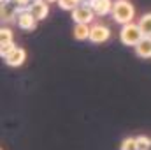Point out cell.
I'll list each match as a JSON object with an SVG mask.
<instances>
[{
    "instance_id": "cell-1",
    "label": "cell",
    "mask_w": 151,
    "mask_h": 150,
    "mask_svg": "<svg viewBox=\"0 0 151 150\" xmlns=\"http://www.w3.org/2000/svg\"><path fill=\"white\" fill-rule=\"evenodd\" d=\"M113 20L119 25H127L132 23L135 18V7L128 2V0H114L113 12H111Z\"/></svg>"
},
{
    "instance_id": "cell-2",
    "label": "cell",
    "mask_w": 151,
    "mask_h": 150,
    "mask_svg": "<svg viewBox=\"0 0 151 150\" xmlns=\"http://www.w3.org/2000/svg\"><path fill=\"white\" fill-rule=\"evenodd\" d=\"M144 37L139 23H127V25H121V30H119V41L125 44V46H130V48H135L141 39Z\"/></svg>"
},
{
    "instance_id": "cell-3",
    "label": "cell",
    "mask_w": 151,
    "mask_h": 150,
    "mask_svg": "<svg viewBox=\"0 0 151 150\" xmlns=\"http://www.w3.org/2000/svg\"><path fill=\"white\" fill-rule=\"evenodd\" d=\"M93 18H95V12H93V9L90 7L88 2L79 4L74 11H72V20H74V23H84V25H90V23L93 21Z\"/></svg>"
},
{
    "instance_id": "cell-4",
    "label": "cell",
    "mask_w": 151,
    "mask_h": 150,
    "mask_svg": "<svg viewBox=\"0 0 151 150\" xmlns=\"http://www.w3.org/2000/svg\"><path fill=\"white\" fill-rule=\"evenodd\" d=\"M109 37H111V28L107 25H102V23H93L91 25V28H90V39L88 41H91L95 44H102V42L109 41Z\"/></svg>"
},
{
    "instance_id": "cell-5",
    "label": "cell",
    "mask_w": 151,
    "mask_h": 150,
    "mask_svg": "<svg viewBox=\"0 0 151 150\" xmlns=\"http://www.w3.org/2000/svg\"><path fill=\"white\" fill-rule=\"evenodd\" d=\"M18 18H16V23L21 30H27V32H32L35 30L37 27V20L32 16V12H28V9H23V7H18Z\"/></svg>"
},
{
    "instance_id": "cell-6",
    "label": "cell",
    "mask_w": 151,
    "mask_h": 150,
    "mask_svg": "<svg viewBox=\"0 0 151 150\" xmlns=\"http://www.w3.org/2000/svg\"><path fill=\"white\" fill-rule=\"evenodd\" d=\"M27 9H28V12H32V16H34L37 21L46 20L47 14H49V4H47L46 0H34Z\"/></svg>"
},
{
    "instance_id": "cell-7",
    "label": "cell",
    "mask_w": 151,
    "mask_h": 150,
    "mask_svg": "<svg viewBox=\"0 0 151 150\" xmlns=\"http://www.w3.org/2000/svg\"><path fill=\"white\" fill-rule=\"evenodd\" d=\"M90 7L93 9L95 16H107L113 12V5H114V0H88Z\"/></svg>"
},
{
    "instance_id": "cell-8",
    "label": "cell",
    "mask_w": 151,
    "mask_h": 150,
    "mask_svg": "<svg viewBox=\"0 0 151 150\" xmlns=\"http://www.w3.org/2000/svg\"><path fill=\"white\" fill-rule=\"evenodd\" d=\"M4 60H5V64H7L9 67H19V66H23L25 60H27V51H25L23 48L16 46L7 57H4Z\"/></svg>"
},
{
    "instance_id": "cell-9",
    "label": "cell",
    "mask_w": 151,
    "mask_h": 150,
    "mask_svg": "<svg viewBox=\"0 0 151 150\" xmlns=\"http://www.w3.org/2000/svg\"><path fill=\"white\" fill-rule=\"evenodd\" d=\"M18 7L12 4V2H2V9H0V16H2V21L5 23H11V21H16L18 18Z\"/></svg>"
},
{
    "instance_id": "cell-10",
    "label": "cell",
    "mask_w": 151,
    "mask_h": 150,
    "mask_svg": "<svg viewBox=\"0 0 151 150\" xmlns=\"http://www.w3.org/2000/svg\"><path fill=\"white\" fill-rule=\"evenodd\" d=\"M134 50H135V55L139 58H151V37L144 36Z\"/></svg>"
},
{
    "instance_id": "cell-11",
    "label": "cell",
    "mask_w": 151,
    "mask_h": 150,
    "mask_svg": "<svg viewBox=\"0 0 151 150\" xmlns=\"http://www.w3.org/2000/svg\"><path fill=\"white\" fill-rule=\"evenodd\" d=\"M90 28H91V25H84V23H76L74 25V39L77 41H86V39H90Z\"/></svg>"
},
{
    "instance_id": "cell-12",
    "label": "cell",
    "mask_w": 151,
    "mask_h": 150,
    "mask_svg": "<svg viewBox=\"0 0 151 150\" xmlns=\"http://www.w3.org/2000/svg\"><path fill=\"white\" fill-rule=\"evenodd\" d=\"M139 27H141V30H142V34L146 36V37H151V12H146V14H142L141 18H139Z\"/></svg>"
},
{
    "instance_id": "cell-13",
    "label": "cell",
    "mask_w": 151,
    "mask_h": 150,
    "mask_svg": "<svg viewBox=\"0 0 151 150\" xmlns=\"http://www.w3.org/2000/svg\"><path fill=\"white\" fill-rule=\"evenodd\" d=\"M14 44V34L9 27H2L0 30V46H9Z\"/></svg>"
},
{
    "instance_id": "cell-14",
    "label": "cell",
    "mask_w": 151,
    "mask_h": 150,
    "mask_svg": "<svg viewBox=\"0 0 151 150\" xmlns=\"http://www.w3.org/2000/svg\"><path fill=\"white\" fill-rule=\"evenodd\" d=\"M84 0H58L56 4H58V7L60 9H63V11H74L76 7L79 5V4H83Z\"/></svg>"
},
{
    "instance_id": "cell-15",
    "label": "cell",
    "mask_w": 151,
    "mask_h": 150,
    "mask_svg": "<svg viewBox=\"0 0 151 150\" xmlns=\"http://www.w3.org/2000/svg\"><path fill=\"white\" fill-rule=\"evenodd\" d=\"M119 150H139V147H137V138H132V136L125 138L121 141V145H119Z\"/></svg>"
},
{
    "instance_id": "cell-16",
    "label": "cell",
    "mask_w": 151,
    "mask_h": 150,
    "mask_svg": "<svg viewBox=\"0 0 151 150\" xmlns=\"http://www.w3.org/2000/svg\"><path fill=\"white\" fill-rule=\"evenodd\" d=\"M150 143H151V138H148V136H137V147H139V150H148Z\"/></svg>"
},
{
    "instance_id": "cell-17",
    "label": "cell",
    "mask_w": 151,
    "mask_h": 150,
    "mask_svg": "<svg viewBox=\"0 0 151 150\" xmlns=\"http://www.w3.org/2000/svg\"><path fill=\"white\" fill-rule=\"evenodd\" d=\"M11 2H12L16 7H23V9H27V7H28L34 0H11Z\"/></svg>"
},
{
    "instance_id": "cell-18",
    "label": "cell",
    "mask_w": 151,
    "mask_h": 150,
    "mask_svg": "<svg viewBox=\"0 0 151 150\" xmlns=\"http://www.w3.org/2000/svg\"><path fill=\"white\" fill-rule=\"evenodd\" d=\"M148 150H151V143H150V147H148Z\"/></svg>"
}]
</instances>
